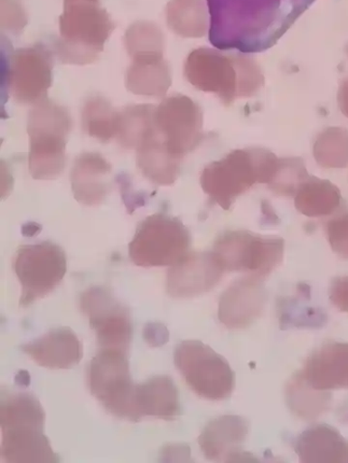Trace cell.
Masks as SVG:
<instances>
[{"mask_svg":"<svg viewBox=\"0 0 348 463\" xmlns=\"http://www.w3.org/2000/svg\"><path fill=\"white\" fill-rule=\"evenodd\" d=\"M325 232L333 251L348 260V213L329 220L325 224Z\"/></svg>","mask_w":348,"mask_h":463,"instance_id":"d6a6232c","label":"cell"},{"mask_svg":"<svg viewBox=\"0 0 348 463\" xmlns=\"http://www.w3.org/2000/svg\"><path fill=\"white\" fill-rule=\"evenodd\" d=\"M314 156L320 166L326 168L348 166V130L329 128L320 133L314 145Z\"/></svg>","mask_w":348,"mask_h":463,"instance_id":"f1b7e54d","label":"cell"},{"mask_svg":"<svg viewBox=\"0 0 348 463\" xmlns=\"http://www.w3.org/2000/svg\"><path fill=\"white\" fill-rule=\"evenodd\" d=\"M65 2H74V0H65ZM90 2H99V0H90Z\"/></svg>","mask_w":348,"mask_h":463,"instance_id":"74e56055","label":"cell"},{"mask_svg":"<svg viewBox=\"0 0 348 463\" xmlns=\"http://www.w3.org/2000/svg\"><path fill=\"white\" fill-rule=\"evenodd\" d=\"M302 462H348V441L328 425H316L305 430L296 443Z\"/></svg>","mask_w":348,"mask_h":463,"instance_id":"cb8c5ba5","label":"cell"},{"mask_svg":"<svg viewBox=\"0 0 348 463\" xmlns=\"http://www.w3.org/2000/svg\"><path fill=\"white\" fill-rule=\"evenodd\" d=\"M309 175L301 158H278L276 173L268 187L277 195L295 198L299 187Z\"/></svg>","mask_w":348,"mask_h":463,"instance_id":"4dcf8cb0","label":"cell"},{"mask_svg":"<svg viewBox=\"0 0 348 463\" xmlns=\"http://www.w3.org/2000/svg\"><path fill=\"white\" fill-rule=\"evenodd\" d=\"M71 130L68 110L43 99L31 111L27 132L30 135V171L33 178H57L64 170L67 137Z\"/></svg>","mask_w":348,"mask_h":463,"instance_id":"8992f818","label":"cell"},{"mask_svg":"<svg viewBox=\"0 0 348 463\" xmlns=\"http://www.w3.org/2000/svg\"><path fill=\"white\" fill-rule=\"evenodd\" d=\"M277 163L278 158L268 149H236L204 167L201 185L212 203L229 210L236 199L254 185H268Z\"/></svg>","mask_w":348,"mask_h":463,"instance_id":"277c9868","label":"cell"},{"mask_svg":"<svg viewBox=\"0 0 348 463\" xmlns=\"http://www.w3.org/2000/svg\"><path fill=\"white\" fill-rule=\"evenodd\" d=\"M298 373L318 391L348 389V343L325 344L306 361Z\"/></svg>","mask_w":348,"mask_h":463,"instance_id":"e0dca14e","label":"cell"},{"mask_svg":"<svg viewBox=\"0 0 348 463\" xmlns=\"http://www.w3.org/2000/svg\"><path fill=\"white\" fill-rule=\"evenodd\" d=\"M52 61L43 46L14 52L9 59L7 83L14 99L34 104L45 99L52 84Z\"/></svg>","mask_w":348,"mask_h":463,"instance_id":"5bb4252c","label":"cell"},{"mask_svg":"<svg viewBox=\"0 0 348 463\" xmlns=\"http://www.w3.org/2000/svg\"><path fill=\"white\" fill-rule=\"evenodd\" d=\"M180 159L166 147L153 128L136 146V164L142 174L153 184L170 186L180 174Z\"/></svg>","mask_w":348,"mask_h":463,"instance_id":"44dd1931","label":"cell"},{"mask_svg":"<svg viewBox=\"0 0 348 463\" xmlns=\"http://www.w3.org/2000/svg\"><path fill=\"white\" fill-rule=\"evenodd\" d=\"M212 251L225 272H243L263 279L281 264L285 241L280 237L229 231L217 238Z\"/></svg>","mask_w":348,"mask_h":463,"instance_id":"52a82bcc","label":"cell"},{"mask_svg":"<svg viewBox=\"0 0 348 463\" xmlns=\"http://www.w3.org/2000/svg\"><path fill=\"white\" fill-rule=\"evenodd\" d=\"M14 270L22 286L20 306L29 307L61 283L67 270L65 252L51 242L23 246L17 251Z\"/></svg>","mask_w":348,"mask_h":463,"instance_id":"8fae6325","label":"cell"},{"mask_svg":"<svg viewBox=\"0 0 348 463\" xmlns=\"http://www.w3.org/2000/svg\"><path fill=\"white\" fill-rule=\"evenodd\" d=\"M339 188L329 180L309 175L295 196L298 212L307 217L319 218L335 214L342 206Z\"/></svg>","mask_w":348,"mask_h":463,"instance_id":"d4e9b609","label":"cell"},{"mask_svg":"<svg viewBox=\"0 0 348 463\" xmlns=\"http://www.w3.org/2000/svg\"><path fill=\"white\" fill-rule=\"evenodd\" d=\"M23 352L39 366L51 370H69L83 355L78 335L69 327L55 328L22 346Z\"/></svg>","mask_w":348,"mask_h":463,"instance_id":"ac0fdd59","label":"cell"},{"mask_svg":"<svg viewBox=\"0 0 348 463\" xmlns=\"http://www.w3.org/2000/svg\"><path fill=\"white\" fill-rule=\"evenodd\" d=\"M249 432L247 420L240 416L216 418L202 430L199 444L203 455L212 460L234 461Z\"/></svg>","mask_w":348,"mask_h":463,"instance_id":"d6986e66","label":"cell"},{"mask_svg":"<svg viewBox=\"0 0 348 463\" xmlns=\"http://www.w3.org/2000/svg\"><path fill=\"white\" fill-rule=\"evenodd\" d=\"M46 414L40 402L21 392H2L0 426L3 439L0 456L9 463L60 462L44 434Z\"/></svg>","mask_w":348,"mask_h":463,"instance_id":"7a4b0ae2","label":"cell"},{"mask_svg":"<svg viewBox=\"0 0 348 463\" xmlns=\"http://www.w3.org/2000/svg\"><path fill=\"white\" fill-rule=\"evenodd\" d=\"M110 165L97 153H85L77 158L72 174L76 200L88 206L102 203L109 190Z\"/></svg>","mask_w":348,"mask_h":463,"instance_id":"7402d4cb","label":"cell"},{"mask_svg":"<svg viewBox=\"0 0 348 463\" xmlns=\"http://www.w3.org/2000/svg\"><path fill=\"white\" fill-rule=\"evenodd\" d=\"M127 75V88L136 95L162 98L172 86V72L163 53L133 56Z\"/></svg>","mask_w":348,"mask_h":463,"instance_id":"603a6c76","label":"cell"},{"mask_svg":"<svg viewBox=\"0 0 348 463\" xmlns=\"http://www.w3.org/2000/svg\"><path fill=\"white\" fill-rule=\"evenodd\" d=\"M201 107L191 98L174 95L155 108L153 128L174 156L183 159L204 137Z\"/></svg>","mask_w":348,"mask_h":463,"instance_id":"7c38bea8","label":"cell"},{"mask_svg":"<svg viewBox=\"0 0 348 463\" xmlns=\"http://www.w3.org/2000/svg\"><path fill=\"white\" fill-rule=\"evenodd\" d=\"M224 273L213 251L189 252L169 270L166 292L174 298L199 297L218 285Z\"/></svg>","mask_w":348,"mask_h":463,"instance_id":"9a60e30c","label":"cell"},{"mask_svg":"<svg viewBox=\"0 0 348 463\" xmlns=\"http://www.w3.org/2000/svg\"><path fill=\"white\" fill-rule=\"evenodd\" d=\"M181 413L179 392L172 378L157 375L136 385L133 399V422L144 417L173 420Z\"/></svg>","mask_w":348,"mask_h":463,"instance_id":"ffe728a7","label":"cell"},{"mask_svg":"<svg viewBox=\"0 0 348 463\" xmlns=\"http://www.w3.org/2000/svg\"><path fill=\"white\" fill-rule=\"evenodd\" d=\"M156 334H152L151 332L146 330L145 331V339L147 343H153L152 346H159L166 343L168 338H165V335H168V331L162 326L161 325H155Z\"/></svg>","mask_w":348,"mask_h":463,"instance_id":"d590c367","label":"cell"},{"mask_svg":"<svg viewBox=\"0 0 348 463\" xmlns=\"http://www.w3.org/2000/svg\"><path fill=\"white\" fill-rule=\"evenodd\" d=\"M330 392L314 389L296 373L288 383L286 391L289 409L305 420H314L329 408Z\"/></svg>","mask_w":348,"mask_h":463,"instance_id":"4316f807","label":"cell"},{"mask_svg":"<svg viewBox=\"0 0 348 463\" xmlns=\"http://www.w3.org/2000/svg\"><path fill=\"white\" fill-rule=\"evenodd\" d=\"M115 24L99 2H65L55 52L63 63L85 65L99 58Z\"/></svg>","mask_w":348,"mask_h":463,"instance_id":"5b68a950","label":"cell"},{"mask_svg":"<svg viewBox=\"0 0 348 463\" xmlns=\"http://www.w3.org/2000/svg\"><path fill=\"white\" fill-rule=\"evenodd\" d=\"M268 302V293L262 279L247 276L236 280L224 293L219 303V319L230 329H242L260 317Z\"/></svg>","mask_w":348,"mask_h":463,"instance_id":"2e32d148","label":"cell"},{"mask_svg":"<svg viewBox=\"0 0 348 463\" xmlns=\"http://www.w3.org/2000/svg\"><path fill=\"white\" fill-rule=\"evenodd\" d=\"M152 105H136L125 109L119 114L118 134L119 143L127 148H134L151 128L155 110Z\"/></svg>","mask_w":348,"mask_h":463,"instance_id":"f546056e","label":"cell"},{"mask_svg":"<svg viewBox=\"0 0 348 463\" xmlns=\"http://www.w3.org/2000/svg\"><path fill=\"white\" fill-rule=\"evenodd\" d=\"M165 15L171 30L181 37L201 38L209 31V14L204 0H171Z\"/></svg>","mask_w":348,"mask_h":463,"instance_id":"484cf974","label":"cell"},{"mask_svg":"<svg viewBox=\"0 0 348 463\" xmlns=\"http://www.w3.org/2000/svg\"><path fill=\"white\" fill-rule=\"evenodd\" d=\"M125 45L132 56L164 51V35L160 28L152 23L138 22L132 24L125 35Z\"/></svg>","mask_w":348,"mask_h":463,"instance_id":"1f68e13d","label":"cell"},{"mask_svg":"<svg viewBox=\"0 0 348 463\" xmlns=\"http://www.w3.org/2000/svg\"><path fill=\"white\" fill-rule=\"evenodd\" d=\"M80 306L89 320L100 349L128 353L133 335L131 315L113 293L102 287L90 288L81 294Z\"/></svg>","mask_w":348,"mask_h":463,"instance_id":"4fadbf2b","label":"cell"},{"mask_svg":"<svg viewBox=\"0 0 348 463\" xmlns=\"http://www.w3.org/2000/svg\"><path fill=\"white\" fill-rule=\"evenodd\" d=\"M7 8L3 5V28H7L11 33H20L26 24V17L22 6L15 0H3Z\"/></svg>","mask_w":348,"mask_h":463,"instance_id":"836d02e7","label":"cell"},{"mask_svg":"<svg viewBox=\"0 0 348 463\" xmlns=\"http://www.w3.org/2000/svg\"><path fill=\"white\" fill-rule=\"evenodd\" d=\"M118 121V112L103 97L94 96L83 107V129L103 143L117 136Z\"/></svg>","mask_w":348,"mask_h":463,"instance_id":"83f0119b","label":"cell"},{"mask_svg":"<svg viewBox=\"0 0 348 463\" xmlns=\"http://www.w3.org/2000/svg\"><path fill=\"white\" fill-rule=\"evenodd\" d=\"M184 74L193 87L216 94L230 106L239 98L256 95L264 86V76L252 56L201 48L193 51Z\"/></svg>","mask_w":348,"mask_h":463,"instance_id":"3957f363","label":"cell"},{"mask_svg":"<svg viewBox=\"0 0 348 463\" xmlns=\"http://www.w3.org/2000/svg\"><path fill=\"white\" fill-rule=\"evenodd\" d=\"M128 353L104 348L91 360L88 383L92 396L109 413L132 420L136 384L132 381Z\"/></svg>","mask_w":348,"mask_h":463,"instance_id":"30bf717a","label":"cell"},{"mask_svg":"<svg viewBox=\"0 0 348 463\" xmlns=\"http://www.w3.org/2000/svg\"><path fill=\"white\" fill-rule=\"evenodd\" d=\"M329 297L332 304L339 311L348 314V276L338 277L333 279Z\"/></svg>","mask_w":348,"mask_h":463,"instance_id":"e575fe53","label":"cell"},{"mask_svg":"<svg viewBox=\"0 0 348 463\" xmlns=\"http://www.w3.org/2000/svg\"><path fill=\"white\" fill-rule=\"evenodd\" d=\"M315 0H207L211 41L221 50L270 48Z\"/></svg>","mask_w":348,"mask_h":463,"instance_id":"6da1fadb","label":"cell"},{"mask_svg":"<svg viewBox=\"0 0 348 463\" xmlns=\"http://www.w3.org/2000/svg\"><path fill=\"white\" fill-rule=\"evenodd\" d=\"M190 245L191 235L183 222L159 213L139 224L129 245V256L141 268L174 266L189 254Z\"/></svg>","mask_w":348,"mask_h":463,"instance_id":"ba28073f","label":"cell"},{"mask_svg":"<svg viewBox=\"0 0 348 463\" xmlns=\"http://www.w3.org/2000/svg\"><path fill=\"white\" fill-rule=\"evenodd\" d=\"M338 105L343 115L348 118V77L344 78L340 83Z\"/></svg>","mask_w":348,"mask_h":463,"instance_id":"8d00e7d4","label":"cell"},{"mask_svg":"<svg viewBox=\"0 0 348 463\" xmlns=\"http://www.w3.org/2000/svg\"><path fill=\"white\" fill-rule=\"evenodd\" d=\"M174 363L189 387L206 400L229 399L235 375L229 362L200 341H184L174 350Z\"/></svg>","mask_w":348,"mask_h":463,"instance_id":"9c48e42d","label":"cell"}]
</instances>
